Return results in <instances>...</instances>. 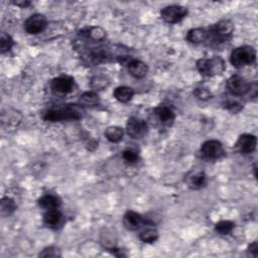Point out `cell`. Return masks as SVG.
Segmentation results:
<instances>
[{"label": "cell", "mask_w": 258, "mask_h": 258, "mask_svg": "<svg viewBox=\"0 0 258 258\" xmlns=\"http://www.w3.org/2000/svg\"><path fill=\"white\" fill-rule=\"evenodd\" d=\"M37 205L45 210L57 209L61 205V200L55 195H44L37 200Z\"/></svg>", "instance_id": "44dd1931"}, {"label": "cell", "mask_w": 258, "mask_h": 258, "mask_svg": "<svg viewBox=\"0 0 258 258\" xmlns=\"http://www.w3.org/2000/svg\"><path fill=\"white\" fill-rule=\"evenodd\" d=\"M227 87L234 96H244L251 91V84L240 75H233L228 79Z\"/></svg>", "instance_id": "ba28073f"}, {"label": "cell", "mask_w": 258, "mask_h": 258, "mask_svg": "<svg viewBox=\"0 0 258 258\" xmlns=\"http://www.w3.org/2000/svg\"><path fill=\"white\" fill-rule=\"evenodd\" d=\"M104 134H105V137L107 138V140H109L112 143H117L122 140L124 131L119 126H109L106 128Z\"/></svg>", "instance_id": "603a6c76"}, {"label": "cell", "mask_w": 258, "mask_h": 258, "mask_svg": "<svg viewBox=\"0 0 258 258\" xmlns=\"http://www.w3.org/2000/svg\"><path fill=\"white\" fill-rule=\"evenodd\" d=\"M209 39L211 44L218 46L219 44L228 41L234 31V24L229 19H222L216 24L211 26L209 29Z\"/></svg>", "instance_id": "7a4b0ae2"}, {"label": "cell", "mask_w": 258, "mask_h": 258, "mask_svg": "<svg viewBox=\"0 0 258 258\" xmlns=\"http://www.w3.org/2000/svg\"><path fill=\"white\" fill-rule=\"evenodd\" d=\"M187 15V8L181 5H168L160 10V17L169 24L180 22Z\"/></svg>", "instance_id": "52a82bcc"}, {"label": "cell", "mask_w": 258, "mask_h": 258, "mask_svg": "<svg viewBox=\"0 0 258 258\" xmlns=\"http://www.w3.org/2000/svg\"><path fill=\"white\" fill-rule=\"evenodd\" d=\"M50 88L54 93L57 94H69L74 91L75 80L71 76L62 75L54 78L50 83Z\"/></svg>", "instance_id": "8fae6325"}, {"label": "cell", "mask_w": 258, "mask_h": 258, "mask_svg": "<svg viewBox=\"0 0 258 258\" xmlns=\"http://www.w3.org/2000/svg\"><path fill=\"white\" fill-rule=\"evenodd\" d=\"M39 257H48V258H55V257H60L61 256V252L59 250V248L55 247V246H49L44 248L39 254Z\"/></svg>", "instance_id": "f1b7e54d"}, {"label": "cell", "mask_w": 258, "mask_h": 258, "mask_svg": "<svg viewBox=\"0 0 258 258\" xmlns=\"http://www.w3.org/2000/svg\"><path fill=\"white\" fill-rule=\"evenodd\" d=\"M257 145V138L255 135L250 133H244L238 137L236 142V149L244 155L251 154Z\"/></svg>", "instance_id": "7c38bea8"}, {"label": "cell", "mask_w": 258, "mask_h": 258, "mask_svg": "<svg viewBox=\"0 0 258 258\" xmlns=\"http://www.w3.org/2000/svg\"><path fill=\"white\" fill-rule=\"evenodd\" d=\"M209 30L204 27L191 28L186 33V40L192 44H200L208 41Z\"/></svg>", "instance_id": "d6986e66"}, {"label": "cell", "mask_w": 258, "mask_h": 258, "mask_svg": "<svg viewBox=\"0 0 258 258\" xmlns=\"http://www.w3.org/2000/svg\"><path fill=\"white\" fill-rule=\"evenodd\" d=\"M110 82L109 80L104 76H95L91 79L90 86L93 89V91H101L105 90L109 86Z\"/></svg>", "instance_id": "4316f807"}, {"label": "cell", "mask_w": 258, "mask_h": 258, "mask_svg": "<svg viewBox=\"0 0 258 258\" xmlns=\"http://www.w3.org/2000/svg\"><path fill=\"white\" fill-rule=\"evenodd\" d=\"M84 111L81 105L68 104L61 107L50 108L42 113V119L47 122H60L68 120H79L83 117Z\"/></svg>", "instance_id": "6da1fadb"}, {"label": "cell", "mask_w": 258, "mask_h": 258, "mask_svg": "<svg viewBox=\"0 0 258 258\" xmlns=\"http://www.w3.org/2000/svg\"><path fill=\"white\" fill-rule=\"evenodd\" d=\"M196 67L198 72L204 77L219 76L226 69L225 60L219 55L200 58L197 60Z\"/></svg>", "instance_id": "3957f363"}, {"label": "cell", "mask_w": 258, "mask_h": 258, "mask_svg": "<svg viewBox=\"0 0 258 258\" xmlns=\"http://www.w3.org/2000/svg\"><path fill=\"white\" fill-rule=\"evenodd\" d=\"M201 155L208 160H217L225 155L223 144L216 139H210L205 141L201 146Z\"/></svg>", "instance_id": "8992f818"}, {"label": "cell", "mask_w": 258, "mask_h": 258, "mask_svg": "<svg viewBox=\"0 0 258 258\" xmlns=\"http://www.w3.org/2000/svg\"><path fill=\"white\" fill-rule=\"evenodd\" d=\"M23 26L28 34H39L47 27V19L43 14L34 13L25 20Z\"/></svg>", "instance_id": "30bf717a"}, {"label": "cell", "mask_w": 258, "mask_h": 258, "mask_svg": "<svg viewBox=\"0 0 258 258\" xmlns=\"http://www.w3.org/2000/svg\"><path fill=\"white\" fill-rule=\"evenodd\" d=\"M148 131V125L145 120L139 117H130L126 124V132L133 139L143 138Z\"/></svg>", "instance_id": "9c48e42d"}, {"label": "cell", "mask_w": 258, "mask_h": 258, "mask_svg": "<svg viewBox=\"0 0 258 258\" xmlns=\"http://www.w3.org/2000/svg\"><path fill=\"white\" fill-rule=\"evenodd\" d=\"M15 201L9 197H4L1 199L0 202V213L2 217L11 216L16 210Z\"/></svg>", "instance_id": "cb8c5ba5"}, {"label": "cell", "mask_w": 258, "mask_h": 258, "mask_svg": "<svg viewBox=\"0 0 258 258\" xmlns=\"http://www.w3.org/2000/svg\"><path fill=\"white\" fill-rule=\"evenodd\" d=\"M192 93L194 96L201 101H208L212 98L211 92L206 88H196Z\"/></svg>", "instance_id": "1f68e13d"}, {"label": "cell", "mask_w": 258, "mask_h": 258, "mask_svg": "<svg viewBox=\"0 0 258 258\" xmlns=\"http://www.w3.org/2000/svg\"><path fill=\"white\" fill-rule=\"evenodd\" d=\"M100 103V97L96 91H87L80 96L79 105L83 108H93L98 106Z\"/></svg>", "instance_id": "ffe728a7"}, {"label": "cell", "mask_w": 258, "mask_h": 258, "mask_svg": "<svg viewBox=\"0 0 258 258\" xmlns=\"http://www.w3.org/2000/svg\"><path fill=\"white\" fill-rule=\"evenodd\" d=\"M12 3L21 8H26L31 4V2L28 0H17V1H12Z\"/></svg>", "instance_id": "836d02e7"}, {"label": "cell", "mask_w": 258, "mask_h": 258, "mask_svg": "<svg viewBox=\"0 0 258 258\" xmlns=\"http://www.w3.org/2000/svg\"><path fill=\"white\" fill-rule=\"evenodd\" d=\"M80 35L91 39L92 41H103L105 40L107 33L106 30L104 28H102L101 26H89V27H85L80 31Z\"/></svg>", "instance_id": "e0dca14e"}, {"label": "cell", "mask_w": 258, "mask_h": 258, "mask_svg": "<svg viewBox=\"0 0 258 258\" xmlns=\"http://www.w3.org/2000/svg\"><path fill=\"white\" fill-rule=\"evenodd\" d=\"M122 158L126 163H129V164H134L139 160L138 153L132 149H125L122 152Z\"/></svg>", "instance_id": "f546056e"}, {"label": "cell", "mask_w": 258, "mask_h": 258, "mask_svg": "<svg viewBox=\"0 0 258 258\" xmlns=\"http://www.w3.org/2000/svg\"><path fill=\"white\" fill-rule=\"evenodd\" d=\"M185 182L190 189L198 190L206 186L207 184V175L203 171L190 172L185 177Z\"/></svg>", "instance_id": "ac0fdd59"}, {"label": "cell", "mask_w": 258, "mask_h": 258, "mask_svg": "<svg viewBox=\"0 0 258 258\" xmlns=\"http://www.w3.org/2000/svg\"><path fill=\"white\" fill-rule=\"evenodd\" d=\"M138 237L143 243H153L158 239L159 234L155 228L148 227V228H145L144 230H142L139 233Z\"/></svg>", "instance_id": "d4e9b609"}, {"label": "cell", "mask_w": 258, "mask_h": 258, "mask_svg": "<svg viewBox=\"0 0 258 258\" xmlns=\"http://www.w3.org/2000/svg\"><path fill=\"white\" fill-rule=\"evenodd\" d=\"M223 106L225 109H227L228 111H230L232 113H238L243 108L242 104L236 100H226V101H224Z\"/></svg>", "instance_id": "4dcf8cb0"}, {"label": "cell", "mask_w": 258, "mask_h": 258, "mask_svg": "<svg viewBox=\"0 0 258 258\" xmlns=\"http://www.w3.org/2000/svg\"><path fill=\"white\" fill-rule=\"evenodd\" d=\"M113 96L120 103H127L133 98L134 90L131 87L119 86L114 90Z\"/></svg>", "instance_id": "7402d4cb"}, {"label": "cell", "mask_w": 258, "mask_h": 258, "mask_svg": "<svg viewBox=\"0 0 258 258\" xmlns=\"http://www.w3.org/2000/svg\"><path fill=\"white\" fill-rule=\"evenodd\" d=\"M248 252H250L251 254H253L254 256L258 255V243L256 241L252 242L249 246H248Z\"/></svg>", "instance_id": "d6a6232c"}, {"label": "cell", "mask_w": 258, "mask_h": 258, "mask_svg": "<svg viewBox=\"0 0 258 258\" xmlns=\"http://www.w3.org/2000/svg\"><path fill=\"white\" fill-rule=\"evenodd\" d=\"M43 224L51 229H57L61 227L63 223V216L57 209L46 210L42 217Z\"/></svg>", "instance_id": "2e32d148"}, {"label": "cell", "mask_w": 258, "mask_h": 258, "mask_svg": "<svg viewBox=\"0 0 258 258\" xmlns=\"http://www.w3.org/2000/svg\"><path fill=\"white\" fill-rule=\"evenodd\" d=\"M154 115L157 121L164 126H171L175 119V114L171 108L165 105H159L154 109Z\"/></svg>", "instance_id": "9a60e30c"}, {"label": "cell", "mask_w": 258, "mask_h": 258, "mask_svg": "<svg viewBox=\"0 0 258 258\" xmlns=\"http://www.w3.org/2000/svg\"><path fill=\"white\" fill-rule=\"evenodd\" d=\"M235 228V223L229 220H222L215 224V231L220 235H229Z\"/></svg>", "instance_id": "484cf974"}, {"label": "cell", "mask_w": 258, "mask_h": 258, "mask_svg": "<svg viewBox=\"0 0 258 258\" xmlns=\"http://www.w3.org/2000/svg\"><path fill=\"white\" fill-rule=\"evenodd\" d=\"M123 226L129 231H136L145 223L144 218L134 211H127L122 219Z\"/></svg>", "instance_id": "5bb4252c"}, {"label": "cell", "mask_w": 258, "mask_h": 258, "mask_svg": "<svg viewBox=\"0 0 258 258\" xmlns=\"http://www.w3.org/2000/svg\"><path fill=\"white\" fill-rule=\"evenodd\" d=\"M256 60V50L251 45L236 47L230 54V62L233 67L240 69L251 66Z\"/></svg>", "instance_id": "277c9868"}, {"label": "cell", "mask_w": 258, "mask_h": 258, "mask_svg": "<svg viewBox=\"0 0 258 258\" xmlns=\"http://www.w3.org/2000/svg\"><path fill=\"white\" fill-rule=\"evenodd\" d=\"M21 121L19 112L12 108H7L1 113V125L5 130H14L18 127Z\"/></svg>", "instance_id": "4fadbf2b"}, {"label": "cell", "mask_w": 258, "mask_h": 258, "mask_svg": "<svg viewBox=\"0 0 258 258\" xmlns=\"http://www.w3.org/2000/svg\"><path fill=\"white\" fill-rule=\"evenodd\" d=\"M117 60L125 66L129 72V74L134 77L135 79H142L146 76V74L148 73V67L145 62L139 60V59H136V58H133L131 57L130 55H127V54H123L121 56H119L117 58Z\"/></svg>", "instance_id": "5b68a950"}, {"label": "cell", "mask_w": 258, "mask_h": 258, "mask_svg": "<svg viewBox=\"0 0 258 258\" xmlns=\"http://www.w3.org/2000/svg\"><path fill=\"white\" fill-rule=\"evenodd\" d=\"M14 44L13 38L6 32L2 31L0 34V51L1 53L8 52Z\"/></svg>", "instance_id": "83f0119b"}]
</instances>
